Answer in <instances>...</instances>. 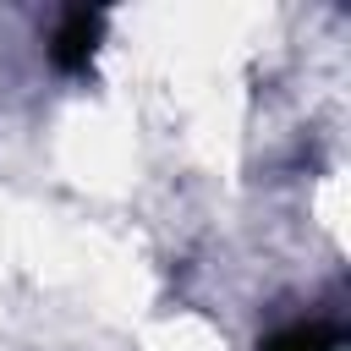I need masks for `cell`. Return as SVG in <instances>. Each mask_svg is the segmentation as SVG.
<instances>
[{"mask_svg":"<svg viewBox=\"0 0 351 351\" xmlns=\"http://www.w3.org/2000/svg\"><path fill=\"white\" fill-rule=\"evenodd\" d=\"M340 346H346L340 324H324V318H296L258 340V351H340Z\"/></svg>","mask_w":351,"mask_h":351,"instance_id":"cell-2","label":"cell"},{"mask_svg":"<svg viewBox=\"0 0 351 351\" xmlns=\"http://www.w3.org/2000/svg\"><path fill=\"white\" fill-rule=\"evenodd\" d=\"M99 44H104V11L71 5V11L55 22V33H49V66L66 71V77H77V71L93 66Z\"/></svg>","mask_w":351,"mask_h":351,"instance_id":"cell-1","label":"cell"}]
</instances>
